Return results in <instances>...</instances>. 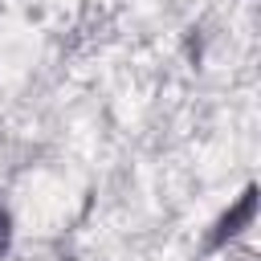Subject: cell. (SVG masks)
Instances as JSON below:
<instances>
[{
  "instance_id": "6da1fadb",
  "label": "cell",
  "mask_w": 261,
  "mask_h": 261,
  "mask_svg": "<svg viewBox=\"0 0 261 261\" xmlns=\"http://www.w3.org/2000/svg\"><path fill=\"white\" fill-rule=\"evenodd\" d=\"M249 220H253V188H249V192L241 196V204L220 220V228H216L212 245H224V241H228V237H237V232H241V224H249Z\"/></svg>"
},
{
  "instance_id": "7a4b0ae2",
  "label": "cell",
  "mask_w": 261,
  "mask_h": 261,
  "mask_svg": "<svg viewBox=\"0 0 261 261\" xmlns=\"http://www.w3.org/2000/svg\"><path fill=\"white\" fill-rule=\"evenodd\" d=\"M8 237H12V220H8V212L0 208V253L8 249Z\"/></svg>"
}]
</instances>
